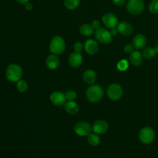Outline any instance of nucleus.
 I'll use <instances>...</instances> for the list:
<instances>
[{
  "mask_svg": "<svg viewBox=\"0 0 158 158\" xmlns=\"http://www.w3.org/2000/svg\"><path fill=\"white\" fill-rule=\"evenodd\" d=\"M104 96V90L99 85H92L86 91L87 100L92 103L99 102Z\"/></svg>",
  "mask_w": 158,
  "mask_h": 158,
  "instance_id": "nucleus-1",
  "label": "nucleus"
},
{
  "mask_svg": "<svg viewBox=\"0 0 158 158\" xmlns=\"http://www.w3.org/2000/svg\"><path fill=\"white\" fill-rule=\"evenodd\" d=\"M22 75V69L20 65L16 64H10L6 69V77L10 82H17L20 80Z\"/></svg>",
  "mask_w": 158,
  "mask_h": 158,
  "instance_id": "nucleus-2",
  "label": "nucleus"
},
{
  "mask_svg": "<svg viewBox=\"0 0 158 158\" xmlns=\"http://www.w3.org/2000/svg\"><path fill=\"white\" fill-rule=\"evenodd\" d=\"M65 48L64 40L60 36H56L52 38L50 42L49 49L54 54H60L62 53Z\"/></svg>",
  "mask_w": 158,
  "mask_h": 158,
  "instance_id": "nucleus-3",
  "label": "nucleus"
},
{
  "mask_svg": "<svg viewBox=\"0 0 158 158\" xmlns=\"http://www.w3.org/2000/svg\"><path fill=\"white\" fill-rule=\"evenodd\" d=\"M155 138V132L149 127H145L141 129L139 133V139L143 144H148L151 143Z\"/></svg>",
  "mask_w": 158,
  "mask_h": 158,
  "instance_id": "nucleus-4",
  "label": "nucleus"
},
{
  "mask_svg": "<svg viewBox=\"0 0 158 158\" xmlns=\"http://www.w3.org/2000/svg\"><path fill=\"white\" fill-rule=\"evenodd\" d=\"M123 94V89L122 86L117 83L110 84L107 88V95L108 98L112 101L120 99Z\"/></svg>",
  "mask_w": 158,
  "mask_h": 158,
  "instance_id": "nucleus-5",
  "label": "nucleus"
},
{
  "mask_svg": "<svg viewBox=\"0 0 158 158\" xmlns=\"http://www.w3.org/2000/svg\"><path fill=\"white\" fill-rule=\"evenodd\" d=\"M144 8V3L143 0H129L127 4V10L133 15L141 14Z\"/></svg>",
  "mask_w": 158,
  "mask_h": 158,
  "instance_id": "nucleus-6",
  "label": "nucleus"
},
{
  "mask_svg": "<svg viewBox=\"0 0 158 158\" xmlns=\"http://www.w3.org/2000/svg\"><path fill=\"white\" fill-rule=\"evenodd\" d=\"M92 127L85 121H80L77 122L73 127L75 133L80 136H86L91 133Z\"/></svg>",
  "mask_w": 158,
  "mask_h": 158,
  "instance_id": "nucleus-7",
  "label": "nucleus"
},
{
  "mask_svg": "<svg viewBox=\"0 0 158 158\" xmlns=\"http://www.w3.org/2000/svg\"><path fill=\"white\" fill-rule=\"evenodd\" d=\"M110 31L104 28H99L95 31V38L103 44H108L112 41V37Z\"/></svg>",
  "mask_w": 158,
  "mask_h": 158,
  "instance_id": "nucleus-8",
  "label": "nucleus"
},
{
  "mask_svg": "<svg viewBox=\"0 0 158 158\" xmlns=\"http://www.w3.org/2000/svg\"><path fill=\"white\" fill-rule=\"evenodd\" d=\"M102 23L108 28L116 27L118 24L117 17L112 13H106L102 17Z\"/></svg>",
  "mask_w": 158,
  "mask_h": 158,
  "instance_id": "nucleus-9",
  "label": "nucleus"
},
{
  "mask_svg": "<svg viewBox=\"0 0 158 158\" xmlns=\"http://www.w3.org/2000/svg\"><path fill=\"white\" fill-rule=\"evenodd\" d=\"M109 128V125L107 122L104 120H96L92 126V129L94 133L102 135L107 132Z\"/></svg>",
  "mask_w": 158,
  "mask_h": 158,
  "instance_id": "nucleus-10",
  "label": "nucleus"
},
{
  "mask_svg": "<svg viewBox=\"0 0 158 158\" xmlns=\"http://www.w3.org/2000/svg\"><path fill=\"white\" fill-rule=\"evenodd\" d=\"M49 99L51 102L57 106H62L65 103L66 101L65 94L60 91L52 92L49 96Z\"/></svg>",
  "mask_w": 158,
  "mask_h": 158,
  "instance_id": "nucleus-11",
  "label": "nucleus"
},
{
  "mask_svg": "<svg viewBox=\"0 0 158 158\" xmlns=\"http://www.w3.org/2000/svg\"><path fill=\"white\" fill-rule=\"evenodd\" d=\"M84 48L86 52L89 55L95 54L99 50V45L98 43L93 39L86 40L85 43Z\"/></svg>",
  "mask_w": 158,
  "mask_h": 158,
  "instance_id": "nucleus-12",
  "label": "nucleus"
},
{
  "mask_svg": "<svg viewBox=\"0 0 158 158\" xmlns=\"http://www.w3.org/2000/svg\"><path fill=\"white\" fill-rule=\"evenodd\" d=\"M118 31L120 34L123 36H128L131 34L133 30L132 25L127 22H122L117 26Z\"/></svg>",
  "mask_w": 158,
  "mask_h": 158,
  "instance_id": "nucleus-13",
  "label": "nucleus"
},
{
  "mask_svg": "<svg viewBox=\"0 0 158 158\" xmlns=\"http://www.w3.org/2000/svg\"><path fill=\"white\" fill-rule=\"evenodd\" d=\"M147 40L142 34H138L134 36L132 40V44L136 49H141L146 46Z\"/></svg>",
  "mask_w": 158,
  "mask_h": 158,
  "instance_id": "nucleus-14",
  "label": "nucleus"
},
{
  "mask_svg": "<svg viewBox=\"0 0 158 158\" xmlns=\"http://www.w3.org/2000/svg\"><path fill=\"white\" fill-rule=\"evenodd\" d=\"M83 60L82 56L80 54V52H74L72 53L69 58V65L73 67L76 68L78 67L81 64Z\"/></svg>",
  "mask_w": 158,
  "mask_h": 158,
  "instance_id": "nucleus-15",
  "label": "nucleus"
},
{
  "mask_svg": "<svg viewBox=\"0 0 158 158\" xmlns=\"http://www.w3.org/2000/svg\"><path fill=\"white\" fill-rule=\"evenodd\" d=\"M64 109L69 114L75 115L79 111V106L73 101H69L64 104Z\"/></svg>",
  "mask_w": 158,
  "mask_h": 158,
  "instance_id": "nucleus-16",
  "label": "nucleus"
},
{
  "mask_svg": "<svg viewBox=\"0 0 158 158\" xmlns=\"http://www.w3.org/2000/svg\"><path fill=\"white\" fill-rule=\"evenodd\" d=\"M59 65V59L55 54L49 55L46 59V65L50 70H54Z\"/></svg>",
  "mask_w": 158,
  "mask_h": 158,
  "instance_id": "nucleus-17",
  "label": "nucleus"
},
{
  "mask_svg": "<svg viewBox=\"0 0 158 158\" xmlns=\"http://www.w3.org/2000/svg\"><path fill=\"white\" fill-rule=\"evenodd\" d=\"M143 55L138 51H133L130 55V61L134 66H139L143 62Z\"/></svg>",
  "mask_w": 158,
  "mask_h": 158,
  "instance_id": "nucleus-18",
  "label": "nucleus"
},
{
  "mask_svg": "<svg viewBox=\"0 0 158 158\" xmlns=\"http://www.w3.org/2000/svg\"><path fill=\"white\" fill-rule=\"evenodd\" d=\"M83 79L86 83L92 85L96 80V73L93 70H87L85 71L83 74Z\"/></svg>",
  "mask_w": 158,
  "mask_h": 158,
  "instance_id": "nucleus-19",
  "label": "nucleus"
},
{
  "mask_svg": "<svg viewBox=\"0 0 158 158\" xmlns=\"http://www.w3.org/2000/svg\"><path fill=\"white\" fill-rule=\"evenodd\" d=\"M80 33L85 36H91L94 32V28L91 25L88 23H85L80 26Z\"/></svg>",
  "mask_w": 158,
  "mask_h": 158,
  "instance_id": "nucleus-20",
  "label": "nucleus"
},
{
  "mask_svg": "<svg viewBox=\"0 0 158 158\" xmlns=\"http://www.w3.org/2000/svg\"><path fill=\"white\" fill-rule=\"evenodd\" d=\"M87 140L88 143L92 146H96L100 143V138L98 134L95 133H91L87 136Z\"/></svg>",
  "mask_w": 158,
  "mask_h": 158,
  "instance_id": "nucleus-21",
  "label": "nucleus"
},
{
  "mask_svg": "<svg viewBox=\"0 0 158 158\" xmlns=\"http://www.w3.org/2000/svg\"><path fill=\"white\" fill-rule=\"evenodd\" d=\"M156 54V52L155 49L151 48V47H148L146 48L142 53L143 57L146 59H151L153 58Z\"/></svg>",
  "mask_w": 158,
  "mask_h": 158,
  "instance_id": "nucleus-22",
  "label": "nucleus"
},
{
  "mask_svg": "<svg viewBox=\"0 0 158 158\" xmlns=\"http://www.w3.org/2000/svg\"><path fill=\"white\" fill-rule=\"evenodd\" d=\"M16 88L20 93H24L28 89V83L24 80H19L16 82Z\"/></svg>",
  "mask_w": 158,
  "mask_h": 158,
  "instance_id": "nucleus-23",
  "label": "nucleus"
},
{
  "mask_svg": "<svg viewBox=\"0 0 158 158\" xmlns=\"http://www.w3.org/2000/svg\"><path fill=\"white\" fill-rule=\"evenodd\" d=\"M80 0H64L65 6L70 10L75 9L79 5Z\"/></svg>",
  "mask_w": 158,
  "mask_h": 158,
  "instance_id": "nucleus-24",
  "label": "nucleus"
},
{
  "mask_svg": "<svg viewBox=\"0 0 158 158\" xmlns=\"http://www.w3.org/2000/svg\"><path fill=\"white\" fill-rule=\"evenodd\" d=\"M129 67V63L126 59H122L117 64V67L118 70L121 72H123L127 70Z\"/></svg>",
  "mask_w": 158,
  "mask_h": 158,
  "instance_id": "nucleus-25",
  "label": "nucleus"
},
{
  "mask_svg": "<svg viewBox=\"0 0 158 158\" xmlns=\"http://www.w3.org/2000/svg\"><path fill=\"white\" fill-rule=\"evenodd\" d=\"M149 10L152 14L158 13V0H152L149 3Z\"/></svg>",
  "mask_w": 158,
  "mask_h": 158,
  "instance_id": "nucleus-26",
  "label": "nucleus"
},
{
  "mask_svg": "<svg viewBox=\"0 0 158 158\" xmlns=\"http://www.w3.org/2000/svg\"><path fill=\"white\" fill-rule=\"evenodd\" d=\"M65 96L66 100H67V101H73L77 98V93L74 91L69 90V91H67L65 93Z\"/></svg>",
  "mask_w": 158,
  "mask_h": 158,
  "instance_id": "nucleus-27",
  "label": "nucleus"
},
{
  "mask_svg": "<svg viewBox=\"0 0 158 158\" xmlns=\"http://www.w3.org/2000/svg\"><path fill=\"white\" fill-rule=\"evenodd\" d=\"M133 49H134V47H133V44H130V43L125 44L123 47V50L127 53L132 52L133 51Z\"/></svg>",
  "mask_w": 158,
  "mask_h": 158,
  "instance_id": "nucleus-28",
  "label": "nucleus"
},
{
  "mask_svg": "<svg viewBox=\"0 0 158 158\" xmlns=\"http://www.w3.org/2000/svg\"><path fill=\"white\" fill-rule=\"evenodd\" d=\"M83 48V45L81 44V43L80 42H76L74 45H73V49L75 51V52H80Z\"/></svg>",
  "mask_w": 158,
  "mask_h": 158,
  "instance_id": "nucleus-29",
  "label": "nucleus"
},
{
  "mask_svg": "<svg viewBox=\"0 0 158 158\" xmlns=\"http://www.w3.org/2000/svg\"><path fill=\"white\" fill-rule=\"evenodd\" d=\"M91 26L93 27V28L94 29L98 30V29H99V28H100V26H101V23H100L99 21L95 20L93 21V22H92V24H91Z\"/></svg>",
  "mask_w": 158,
  "mask_h": 158,
  "instance_id": "nucleus-30",
  "label": "nucleus"
},
{
  "mask_svg": "<svg viewBox=\"0 0 158 158\" xmlns=\"http://www.w3.org/2000/svg\"><path fill=\"white\" fill-rule=\"evenodd\" d=\"M112 1L115 5L118 6H122L125 2V0H112Z\"/></svg>",
  "mask_w": 158,
  "mask_h": 158,
  "instance_id": "nucleus-31",
  "label": "nucleus"
},
{
  "mask_svg": "<svg viewBox=\"0 0 158 158\" xmlns=\"http://www.w3.org/2000/svg\"><path fill=\"white\" fill-rule=\"evenodd\" d=\"M118 32V31L117 28H116V27L112 28L110 29V34H111L112 35H114H114H116Z\"/></svg>",
  "mask_w": 158,
  "mask_h": 158,
  "instance_id": "nucleus-32",
  "label": "nucleus"
},
{
  "mask_svg": "<svg viewBox=\"0 0 158 158\" xmlns=\"http://www.w3.org/2000/svg\"><path fill=\"white\" fill-rule=\"evenodd\" d=\"M25 9L28 10H30L33 9V6L31 3H29V2H27V4H25Z\"/></svg>",
  "mask_w": 158,
  "mask_h": 158,
  "instance_id": "nucleus-33",
  "label": "nucleus"
},
{
  "mask_svg": "<svg viewBox=\"0 0 158 158\" xmlns=\"http://www.w3.org/2000/svg\"><path fill=\"white\" fill-rule=\"evenodd\" d=\"M17 2H18L20 4H25L27 2H28L29 0H16Z\"/></svg>",
  "mask_w": 158,
  "mask_h": 158,
  "instance_id": "nucleus-34",
  "label": "nucleus"
},
{
  "mask_svg": "<svg viewBox=\"0 0 158 158\" xmlns=\"http://www.w3.org/2000/svg\"><path fill=\"white\" fill-rule=\"evenodd\" d=\"M155 50H156V53H158V46L156 47V48L155 49Z\"/></svg>",
  "mask_w": 158,
  "mask_h": 158,
  "instance_id": "nucleus-35",
  "label": "nucleus"
}]
</instances>
